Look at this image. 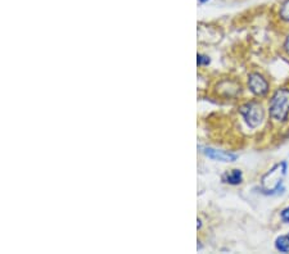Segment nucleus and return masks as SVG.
I'll return each instance as SVG.
<instances>
[{"label": "nucleus", "mask_w": 289, "mask_h": 254, "mask_svg": "<svg viewBox=\"0 0 289 254\" xmlns=\"http://www.w3.org/2000/svg\"><path fill=\"white\" fill-rule=\"evenodd\" d=\"M211 63V59L207 56H203V54H198L197 56V64L199 67L202 66H208Z\"/></svg>", "instance_id": "nucleus-9"}, {"label": "nucleus", "mask_w": 289, "mask_h": 254, "mask_svg": "<svg viewBox=\"0 0 289 254\" xmlns=\"http://www.w3.org/2000/svg\"><path fill=\"white\" fill-rule=\"evenodd\" d=\"M269 114L278 122L286 121L289 114V89L280 88L274 93L269 103Z\"/></svg>", "instance_id": "nucleus-1"}, {"label": "nucleus", "mask_w": 289, "mask_h": 254, "mask_svg": "<svg viewBox=\"0 0 289 254\" xmlns=\"http://www.w3.org/2000/svg\"><path fill=\"white\" fill-rule=\"evenodd\" d=\"M201 226H202V223H201V220H198V223H197V227L201 228Z\"/></svg>", "instance_id": "nucleus-12"}, {"label": "nucleus", "mask_w": 289, "mask_h": 254, "mask_svg": "<svg viewBox=\"0 0 289 254\" xmlns=\"http://www.w3.org/2000/svg\"><path fill=\"white\" fill-rule=\"evenodd\" d=\"M207 2H208V0H199V3H202V4L207 3Z\"/></svg>", "instance_id": "nucleus-13"}, {"label": "nucleus", "mask_w": 289, "mask_h": 254, "mask_svg": "<svg viewBox=\"0 0 289 254\" xmlns=\"http://www.w3.org/2000/svg\"><path fill=\"white\" fill-rule=\"evenodd\" d=\"M275 248L280 253H289V236L281 235L275 240Z\"/></svg>", "instance_id": "nucleus-7"}, {"label": "nucleus", "mask_w": 289, "mask_h": 254, "mask_svg": "<svg viewBox=\"0 0 289 254\" xmlns=\"http://www.w3.org/2000/svg\"><path fill=\"white\" fill-rule=\"evenodd\" d=\"M202 153L205 154L207 158L212 159V161H218V162H234L238 159L237 154H233L230 151L225 150H218V149L210 148V146H205L202 148Z\"/></svg>", "instance_id": "nucleus-5"}, {"label": "nucleus", "mask_w": 289, "mask_h": 254, "mask_svg": "<svg viewBox=\"0 0 289 254\" xmlns=\"http://www.w3.org/2000/svg\"><path fill=\"white\" fill-rule=\"evenodd\" d=\"M288 236H289V234H288Z\"/></svg>", "instance_id": "nucleus-14"}, {"label": "nucleus", "mask_w": 289, "mask_h": 254, "mask_svg": "<svg viewBox=\"0 0 289 254\" xmlns=\"http://www.w3.org/2000/svg\"><path fill=\"white\" fill-rule=\"evenodd\" d=\"M239 112L251 129H256L260 126L263 121V116H265L262 106L256 101H251V103L242 106L239 108Z\"/></svg>", "instance_id": "nucleus-3"}, {"label": "nucleus", "mask_w": 289, "mask_h": 254, "mask_svg": "<svg viewBox=\"0 0 289 254\" xmlns=\"http://www.w3.org/2000/svg\"><path fill=\"white\" fill-rule=\"evenodd\" d=\"M286 173V162H281L274 166L273 168L262 177V190L266 194H275L283 190L281 184Z\"/></svg>", "instance_id": "nucleus-2"}, {"label": "nucleus", "mask_w": 289, "mask_h": 254, "mask_svg": "<svg viewBox=\"0 0 289 254\" xmlns=\"http://www.w3.org/2000/svg\"><path fill=\"white\" fill-rule=\"evenodd\" d=\"M224 183L229 184V185H239L243 181V173L240 169H231L230 172L225 173L223 176Z\"/></svg>", "instance_id": "nucleus-6"}, {"label": "nucleus", "mask_w": 289, "mask_h": 254, "mask_svg": "<svg viewBox=\"0 0 289 254\" xmlns=\"http://www.w3.org/2000/svg\"><path fill=\"white\" fill-rule=\"evenodd\" d=\"M284 50H285V53L289 56V34L288 36H286L285 41H284Z\"/></svg>", "instance_id": "nucleus-11"}, {"label": "nucleus", "mask_w": 289, "mask_h": 254, "mask_svg": "<svg viewBox=\"0 0 289 254\" xmlns=\"http://www.w3.org/2000/svg\"><path fill=\"white\" fill-rule=\"evenodd\" d=\"M248 88H250L253 95L263 96L269 91V82L262 74L255 72V73H251L248 76Z\"/></svg>", "instance_id": "nucleus-4"}, {"label": "nucleus", "mask_w": 289, "mask_h": 254, "mask_svg": "<svg viewBox=\"0 0 289 254\" xmlns=\"http://www.w3.org/2000/svg\"><path fill=\"white\" fill-rule=\"evenodd\" d=\"M279 16L283 21L289 22V0H285L280 7V11H279Z\"/></svg>", "instance_id": "nucleus-8"}, {"label": "nucleus", "mask_w": 289, "mask_h": 254, "mask_svg": "<svg viewBox=\"0 0 289 254\" xmlns=\"http://www.w3.org/2000/svg\"><path fill=\"white\" fill-rule=\"evenodd\" d=\"M280 217H281V220H283V222L289 223V207H286L285 209H283V211H281Z\"/></svg>", "instance_id": "nucleus-10"}]
</instances>
